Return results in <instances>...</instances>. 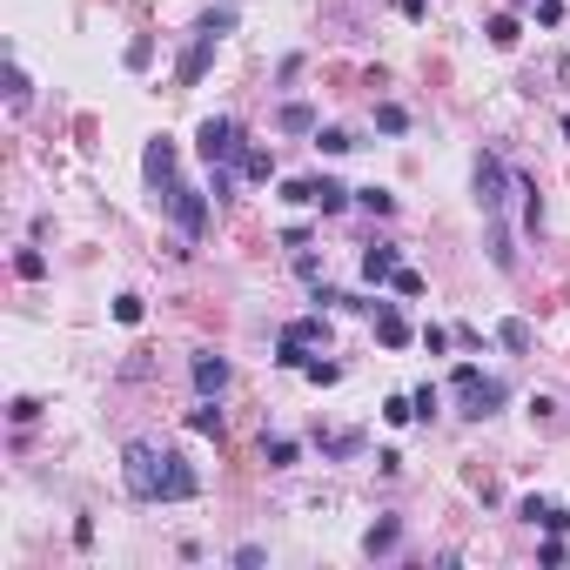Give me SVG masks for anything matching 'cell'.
I'll return each instance as SVG.
<instances>
[{
  "label": "cell",
  "instance_id": "cell-3",
  "mask_svg": "<svg viewBox=\"0 0 570 570\" xmlns=\"http://www.w3.org/2000/svg\"><path fill=\"white\" fill-rule=\"evenodd\" d=\"M511 195H517V168L503 162L496 148H483L477 154V209L483 215H503V202H511Z\"/></svg>",
  "mask_w": 570,
  "mask_h": 570
},
{
  "label": "cell",
  "instance_id": "cell-9",
  "mask_svg": "<svg viewBox=\"0 0 570 570\" xmlns=\"http://www.w3.org/2000/svg\"><path fill=\"white\" fill-rule=\"evenodd\" d=\"M188 376H195V396H222V390H228V356L202 349V356L188 362Z\"/></svg>",
  "mask_w": 570,
  "mask_h": 570
},
{
  "label": "cell",
  "instance_id": "cell-12",
  "mask_svg": "<svg viewBox=\"0 0 570 570\" xmlns=\"http://www.w3.org/2000/svg\"><path fill=\"white\" fill-rule=\"evenodd\" d=\"M282 343H296V349H329V315L315 309V315H296L282 329Z\"/></svg>",
  "mask_w": 570,
  "mask_h": 570
},
{
  "label": "cell",
  "instance_id": "cell-10",
  "mask_svg": "<svg viewBox=\"0 0 570 570\" xmlns=\"http://www.w3.org/2000/svg\"><path fill=\"white\" fill-rule=\"evenodd\" d=\"M396 269H403V256H396V241H369V249H362V282H369V289H383V282H390Z\"/></svg>",
  "mask_w": 570,
  "mask_h": 570
},
{
  "label": "cell",
  "instance_id": "cell-27",
  "mask_svg": "<svg viewBox=\"0 0 570 570\" xmlns=\"http://www.w3.org/2000/svg\"><path fill=\"white\" fill-rule=\"evenodd\" d=\"M141 315H148V302H141V296H115V322H128V329H135Z\"/></svg>",
  "mask_w": 570,
  "mask_h": 570
},
{
  "label": "cell",
  "instance_id": "cell-34",
  "mask_svg": "<svg viewBox=\"0 0 570 570\" xmlns=\"http://www.w3.org/2000/svg\"><path fill=\"white\" fill-rule=\"evenodd\" d=\"M423 349H430V356H443V349H450V329H436V322H430V329H423Z\"/></svg>",
  "mask_w": 570,
  "mask_h": 570
},
{
  "label": "cell",
  "instance_id": "cell-13",
  "mask_svg": "<svg viewBox=\"0 0 570 570\" xmlns=\"http://www.w3.org/2000/svg\"><path fill=\"white\" fill-rule=\"evenodd\" d=\"M235 175H241V181H275V148H262V141H241Z\"/></svg>",
  "mask_w": 570,
  "mask_h": 570
},
{
  "label": "cell",
  "instance_id": "cell-29",
  "mask_svg": "<svg viewBox=\"0 0 570 570\" xmlns=\"http://www.w3.org/2000/svg\"><path fill=\"white\" fill-rule=\"evenodd\" d=\"M7 416H14V423H20V430H28V423H34V416H41V403H34V396H14V403H7Z\"/></svg>",
  "mask_w": 570,
  "mask_h": 570
},
{
  "label": "cell",
  "instance_id": "cell-8",
  "mask_svg": "<svg viewBox=\"0 0 570 570\" xmlns=\"http://www.w3.org/2000/svg\"><path fill=\"white\" fill-rule=\"evenodd\" d=\"M141 175H148L154 195H168V188H175V141H168V135L148 141V154H141Z\"/></svg>",
  "mask_w": 570,
  "mask_h": 570
},
{
  "label": "cell",
  "instance_id": "cell-7",
  "mask_svg": "<svg viewBox=\"0 0 570 570\" xmlns=\"http://www.w3.org/2000/svg\"><path fill=\"white\" fill-rule=\"evenodd\" d=\"M195 148H202V162H235V154H241V128L228 115H209L195 128Z\"/></svg>",
  "mask_w": 570,
  "mask_h": 570
},
{
  "label": "cell",
  "instance_id": "cell-4",
  "mask_svg": "<svg viewBox=\"0 0 570 570\" xmlns=\"http://www.w3.org/2000/svg\"><path fill=\"white\" fill-rule=\"evenodd\" d=\"M450 383H456V396H463V416H470V423L496 416V409H503V396H511L503 383H496V376H483L477 362H463V369H456Z\"/></svg>",
  "mask_w": 570,
  "mask_h": 570
},
{
  "label": "cell",
  "instance_id": "cell-14",
  "mask_svg": "<svg viewBox=\"0 0 570 570\" xmlns=\"http://www.w3.org/2000/svg\"><path fill=\"white\" fill-rule=\"evenodd\" d=\"M517 517H524V524H537V530H564V524H570L564 503H550V496H524V503H517Z\"/></svg>",
  "mask_w": 570,
  "mask_h": 570
},
{
  "label": "cell",
  "instance_id": "cell-5",
  "mask_svg": "<svg viewBox=\"0 0 570 570\" xmlns=\"http://www.w3.org/2000/svg\"><path fill=\"white\" fill-rule=\"evenodd\" d=\"M282 202L289 209H322V215H343L349 209V188L336 175H302V181H282Z\"/></svg>",
  "mask_w": 570,
  "mask_h": 570
},
{
  "label": "cell",
  "instance_id": "cell-20",
  "mask_svg": "<svg viewBox=\"0 0 570 570\" xmlns=\"http://www.w3.org/2000/svg\"><path fill=\"white\" fill-rule=\"evenodd\" d=\"M483 34H490V47H517V41H524L517 14H490V20H483Z\"/></svg>",
  "mask_w": 570,
  "mask_h": 570
},
{
  "label": "cell",
  "instance_id": "cell-35",
  "mask_svg": "<svg viewBox=\"0 0 570 570\" xmlns=\"http://www.w3.org/2000/svg\"><path fill=\"white\" fill-rule=\"evenodd\" d=\"M409 403H416V416H423V423H430V416H436V390H430V383H423V390H416V396H409Z\"/></svg>",
  "mask_w": 570,
  "mask_h": 570
},
{
  "label": "cell",
  "instance_id": "cell-11",
  "mask_svg": "<svg viewBox=\"0 0 570 570\" xmlns=\"http://www.w3.org/2000/svg\"><path fill=\"white\" fill-rule=\"evenodd\" d=\"M369 322H376V343H383V349H409V315L396 309V302H376Z\"/></svg>",
  "mask_w": 570,
  "mask_h": 570
},
{
  "label": "cell",
  "instance_id": "cell-33",
  "mask_svg": "<svg viewBox=\"0 0 570 570\" xmlns=\"http://www.w3.org/2000/svg\"><path fill=\"white\" fill-rule=\"evenodd\" d=\"M530 14H537V28H557V20H564V7H557V0H537Z\"/></svg>",
  "mask_w": 570,
  "mask_h": 570
},
{
  "label": "cell",
  "instance_id": "cell-24",
  "mask_svg": "<svg viewBox=\"0 0 570 570\" xmlns=\"http://www.w3.org/2000/svg\"><path fill=\"white\" fill-rule=\"evenodd\" d=\"M14 275H20V282H41V275H47V256H41V249H20V256H14Z\"/></svg>",
  "mask_w": 570,
  "mask_h": 570
},
{
  "label": "cell",
  "instance_id": "cell-16",
  "mask_svg": "<svg viewBox=\"0 0 570 570\" xmlns=\"http://www.w3.org/2000/svg\"><path fill=\"white\" fill-rule=\"evenodd\" d=\"M396 543H403V524H396V517H383V524L362 530V550H369V557H390Z\"/></svg>",
  "mask_w": 570,
  "mask_h": 570
},
{
  "label": "cell",
  "instance_id": "cell-36",
  "mask_svg": "<svg viewBox=\"0 0 570 570\" xmlns=\"http://www.w3.org/2000/svg\"><path fill=\"white\" fill-rule=\"evenodd\" d=\"M396 7H403V20H423V14H430V0H396Z\"/></svg>",
  "mask_w": 570,
  "mask_h": 570
},
{
  "label": "cell",
  "instance_id": "cell-32",
  "mask_svg": "<svg viewBox=\"0 0 570 570\" xmlns=\"http://www.w3.org/2000/svg\"><path fill=\"white\" fill-rule=\"evenodd\" d=\"M148 60H154V41H148V34H141V41H128V67H148Z\"/></svg>",
  "mask_w": 570,
  "mask_h": 570
},
{
  "label": "cell",
  "instance_id": "cell-23",
  "mask_svg": "<svg viewBox=\"0 0 570 570\" xmlns=\"http://www.w3.org/2000/svg\"><path fill=\"white\" fill-rule=\"evenodd\" d=\"M376 128H383V135H403V128H409V107L403 101H383V107H376Z\"/></svg>",
  "mask_w": 570,
  "mask_h": 570
},
{
  "label": "cell",
  "instance_id": "cell-22",
  "mask_svg": "<svg viewBox=\"0 0 570 570\" xmlns=\"http://www.w3.org/2000/svg\"><path fill=\"white\" fill-rule=\"evenodd\" d=\"M302 376H309L315 390H329V383H343V362H322V356H309V362H302Z\"/></svg>",
  "mask_w": 570,
  "mask_h": 570
},
{
  "label": "cell",
  "instance_id": "cell-1",
  "mask_svg": "<svg viewBox=\"0 0 570 570\" xmlns=\"http://www.w3.org/2000/svg\"><path fill=\"white\" fill-rule=\"evenodd\" d=\"M121 483L135 503H195L202 496V470L181 450H162V443H128L121 450Z\"/></svg>",
  "mask_w": 570,
  "mask_h": 570
},
{
  "label": "cell",
  "instance_id": "cell-18",
  "mask_svg": "<svg viewBox=\"0 0 570 570\" xmlns=\"http://www.w3.org/2000/svg\"><path fill=\"white\" fill-rule=\"evenodd\" d=\"M188 430H195V436H222V409H215V396H202V403L188 409Z\"/></svg>",
  "mask_w": 570,
  "mask_h": 570
},
{
  "label": "cell",
  "instance_id": "cell-15",
  "mask_svg": "<svg viewBox=\"0 0 570 570\" xmlns=\"http://www.w3.org/2000/svg\"><path fill=\"white\" fill-rule=\"evenodd\" d=\"M496 343L511 349V356H530V343H537V329H530L524 315H503V322H496Z\"/></svg>",
  "mask_w": 570,
  "mask_h": 570
},
{
  "label": "cell",
  "instance_id": "cell-17",
  "mask_svg": "<svg viewBox=\"0 0 570 570\" xmlns=\"http://www.w3.org/2000/svg\"><path fill=\"white\" fill-rule=\"evenodd\" d=\"M275 121H282V135H315V128H322L309 101H282V115H275Z\"/></svg>",
  "mask_w": 570,
  "mask_h": 570
},
{
  "label": "cell",
  "instance_id": "cell-6",
  "mask_svg": "<svg viewBox=\"0 0 570 570\" xmlns=\"http://www.w3.org/2000/svg\"><path fill=\"white\" fill-rule=\"evenodd\" d=\"M209 202L215 195H202V188H188V181H175V188L162 195V209H168V222L181 228V241H202V235H209Z\"/></svg>",
  "mask_w": 570,
  "mask_h": 570
},
{
  "label": "cell",
  "instance_id": "cell-26",
  "mask_svg": "<svg viewBox=\"0 0 570 570\" xmlns=\"http://www.w3.org/2000/svg\"><path fill=\"white\" fill-rule=\"evenodd\" d=\"M356 202H362L369 215H396V195H390V188H356Z\"/></svg>",
  "mask_w": 570,
  "mask_h": 570
},
{
  "label": "cell",
  "instance_id": "cell-21",
  "mask_svg": "<svg viewBox=\"0 0 570 570\" xmlns=\"http://www.w3.org/2000/svg\"><path fill=\"white\" fill-rule=\"evenodd\" d=\"M296 443H289V436H269V443H262V463H269V470H296Z\"/></svg>",
  "mask_w": 570,
  "mask_h": 570
},
{
  "label": "cell",
  "instance_id": "cell-25",
  "mask_svg": "<svg viewBox=\"0 0 570 570\" xmlns=\"http://www.w3.org/2000/svg\"><path fill=\"white\" fill-rule=\"evenodd\" d=\"M315 148L322 154H349L356 141H349V128H315Z\"/></svg>",
  "mask_w": 570,
  "mask_h": 570
},
{
  "label": "cell",
  "instance_id": "cell-19",
  "mask_svg": "<svg viewBox=\"0 0 570 570\" xmlns=\"http://www.w3.org/2000/svg\"><path fill=\"white\" fill-rule=\"evenodd\" d=\"M315 443H322V456H362V430H329Z\"/></svg>",
  "mask_w": 570,
  "mask_h": 570
},
{
  "label": "cell",
  "instance_id": "cell-30",
  "mask_svg": "<svg viewBox=\"0 0 570 570\" xmlns=\"http://www.w3.org/2000/svg\"><path fill=\"white\" fill-rule=\"evenodd\" d=\"M383 416H390V423H416V403H409V396H390V403H383Z\"/></svg>",
  "mask_w": 570,
  "mask_h": 570
},
{
  "label": "cell",
  "instance_id": "cell-2",
  "mask_svg": "<svg viewBox=\"0 0 570 570\" xmlns=\"http://www.w3.org/2000/svg\"><path fill=\"white\" fill-rule=\"evenodd\" d=\"M228 28H235V7H209V14L195 20V34H188V47H181V60H175V88H202V75H209V60H215Z\"/></svg>",
  "mask_w": 570,
  "mask_h": 570
},
{
  "label": "cell",
  "instance_id": "cell-28",
  "mask_svg": "<svg viewBox=\"0 0 570 570\" xmlns=\"http://www.w3.org/2000/svg\"><path fill=\"white\" fill-rule=\"evenodd\" d=\"M390 289H396L403 302H416V296H423V275H416V269H396V275H390Z\"/></svg>",
  "mask_w": 570,
  "mask_h": 570
},
{
  "label": "cell",
  "instance_id": "cell-31",
  "mask_svg": "<svg viewBox=\"0 0 570 570\" xmlns=\"http://www.w3.org/2000/svg\"><path fill=\"white\" fill-rule=\"evenodd\" d=\"M7 101L28 107V75H20V67H7Z\"/></svg>",
  "mask_w": 570,
  "mask_h": 570
}]
</instances>
